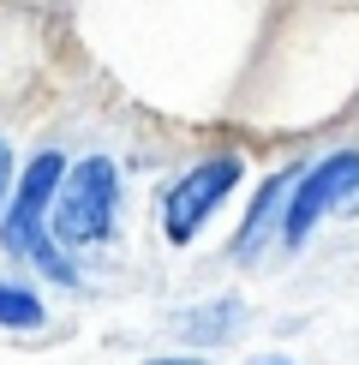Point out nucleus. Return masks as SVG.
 <instances>
[{"instance_id":"20e7f679","label":"nucleus","mask_w":359,"mask_h":365,"mask_svg":"<svg viewBox=\"0 0 359 365\" xmlns=\"http://www.w3.org/2000/svg\"><path fill=\"white\" fill-rule=\"evenodd\" d=\"M359 197V150H335V156L311 162V168H299L293 192H288V210H281V227L276 234L288 240V246H306L311 227H318L335 204H353Z\"/></svg>"},{"instance_id":"f257e3e1","label":"nucleus","mask_w":359,"mask_h":365,"mask_svg":"<svg viewBox=\"0 0 359 365\" xmlns=\"http://www.w3.org/2000/svg\"><path fill=\"white\" fill-rule=\"evenodd\" d=\"M60 174H66V156H60V150L30 156V168L12 180V197H6V210H0V246L12 257H30V264H36L42 276H54L60 287H78V269L66 264V252H60L54 234H48V204L60 192Z\"/></svg>"},{"instance_id":"0eeeda50","label":"nucleus","mask_w":359,"mask_h":365,"mask_svg":"<svg viewBox=\"0 0 359 365\" xmlns=\"http://www.w3.org/2000/svg\"><path fill=\"white\" fill-rule=\"evenodd\" d=\"M48 324V306L30 282H6L0 276V329H42Z\"/></svg>"},{"instance_id":"6e6552de","label":"nucleus","mask_w":359,"mask_h":365,"mask_svg":"<svg viewBox=\"0 0 359 365\" xmlns=\"http://www.w3.org/2000/svg\"><path fill=\"white\" fill-rule=\"evenodd\" d=\"M12 180H19V168H12V144L0 138V210H6V197H12Z\"/></svg>"},{"instance_id":"39448f33","label":"nucleus","mask_w":359,"mask_h":365,"mask_svg":"<svg viewBox=\"0 0 359 365\" xmlns=\"http://www.w3.org/2000/svg\"><path fill=\"white\" fill-rule=\"evenodd\" d=\"M293 180H299V162H293V168H276V174L258 186V197H251V216H246V227H239V240H234V252H239V257H251V252H258L264 240L281 227V210H288Z\"/></svg>"},{"instance_id":"423d86ee","label":"nucleus","mask_w":359,"mask_h":365,"mask_svg":"<svg viewBox=\"0 0 359 365\" xmlns=\"http://www.w3.org/2000/svg\"><path fill=\"white\" fill-rule=\"evenodd\" d=\"M246 324V299H209V306H198L192 317H180V336L186 341H228L234 329Z\"/></svg>"},{"instance_id":"7ed1b4c3","label":"nucleus","mask_w":359,"mask_h":365,"mask_svg":"<svg viewBox=\"0 0 359 365\" xmlns=\"http://www.w3.org/2000/svg\"><path fill=\"white\" fill-rule=\"evenodd\" d=\"M239 180H246V156H239V150L204 156L180 180H168V186H162V240H168V246H192L209 227V216L234 197Z\"/></svg>"},{"instance_id":"1a4fd4ad","label":"nucleus","mask_w":359,"mask_h":365,"mask_svg":"<svg viewBox=\"0 0 359 365\" xmlns=\"http://www.w3.org/2000/svg\"><path fill=\"white\" fill-rule=\"evenodd\" d=\"M144 365H204V359H186V354L174 359V354H168V359H144Z\"/></svg>"},{"instance_id":"9d476101","label":"nucleus","mask_w":359,"mask_h":365,"mask_svg":"<svg viewBox=\"0 0 359 365\" xmlns=\"http://www.w3.org/2000/svg\"><path fill=\"white\" fill-rule=\"evenodd\" d=\"M264 365H288V359H264Z\"/></svg>"},{"instance_id":"f03ea898","label":"nucleus","mask_w":359,"mask_h":365,"mask_svg":"<svg viewBox=\"0 0 359 365\" xmlns=\"http://www.w3.org/2000/svg\"><path fill=\"white\" fill-rule=\"evenodd\" d=\"M114 216H120V168L108 156H84V162H66L60 174V192L48 204V234L60 252H84V246H102L114 234Z\"/></svg>"}]
</instances>
